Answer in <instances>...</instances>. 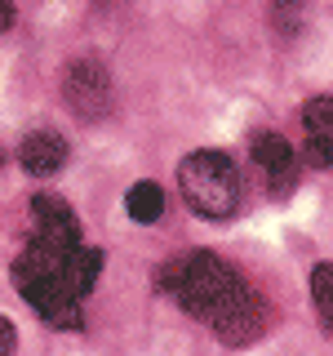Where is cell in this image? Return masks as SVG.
Listing matches in <instances>:
<instances>
[{"instance_id":"10","label":"cell","mask_w":333,"mask_h":356,"mask_svg":"<svg viewBox=\"0 0 333 356\" xmlns=\"http://www.w3.org/2000/svg\"><path fill=\"white\" fill-rule=\"evenodd\" d=\"M98 272H103V250H94V245H76L62 259V285L71 289V298H85L98 285Z\"/></svg>"},{"instance_id":"2","label":"cell","mask_w":333,"mask_h":356,"mask_svg":"<svg viewBox=\"0 0 333 356\" xmlns=\"http://www.w3.org/2000/svg\"><path fill=\"white\" fill-rule=\"evenodd\" d=\"M62 259L49 254V250H40L36 241H27L9 272H14L18 294L27 298L53 330H80V298H71V289L62 285Z\"/></svg>"},{"instance_id":"7","label":"cell","mask_w":333,"mask_h":356,"mask_svg":"<svg viewBox=\"0 0 333 356\" xmlns=\"http://www.w3.org/2000/svg\"><path fill=\"white\" fill-rule=\"evenodd\" d=\"M266 330H271V307H266L262 294H249L231 316H222L214 325V334L227 343V348H249V343H258Z\"/></svg>"},{"instance_id":"9","label":"cell","mask_w":333,"mask_h":356,"mask_svg":"<svg viewBox=\"0 0 333 356\" xmlns=\"http://www.w3.org/2000/svg\"><path fill=\"white\" fill-rule=\"evenodd\" d=\"M18 165L31 178H53L67 165V138L58 129H31L18 143Z\"/></svg>"},{"instance_id":"8","label":"cell","mask_w":333,"mask_h":356,"mask_svg":"<svg viewBox=\"0 0 333 356\" xmlns=\"http://www.w3.org/2000/svg\"><path fill=\"white\" fill-rule=\"evenodd\" d=\"M302 156L316 170H333V98H311L302 107Z\"/></svg>"},{"instance_id":"4","label":"cell","mask_w":333,"mask_h":356,"mask_svg":"<svg viewBox=\"0 0 333 356\" xmlns=\"http://www.w3.org/2000/svg\"><path fill=\"white\" fill-rule=\"evenodd\" d=\"M62 103L80 120H103L111 111V72L98 58H76L62 72Z\"/></svg>"},{"instance_id":"3","label":"cell","mask_w":333,"mask_h":356,"mask_svg":"<svg viewBox=\"0 0 333 356\" xmlns=\"http://www.w3.org/2000/svg\"><path fill=\"white\" fill-rule=\"evenodd\" d=\"M178 187L196 218L205 222H227L240 209V174L227 152H191L178 165Z\"/></svg>"},{"instance_id":"14","label":"cell","mask_w":333,"mask_h":356,"mask_svg":"<svg viewBox=\"0 0 333 356\" xmlns=\"http://www.w3.org/2000/svg\"><path fill=\"white\" fill-rule=\"evenodd\" d=\"M14 18H18L14 0H0V31H9V27H14Z\"/></svg>"},{"instance_id":"6","label":"cell","mask_w":333,"mask_h":356,"mask_svg":"<svg viewBox=\"0 0 333 356\" xmlns=\"http://www.w3.org/2000/svg\"><path fill=\"white\" fill-rule=\"evenodd\" d=\"M249 152H253V161L262 165L266 192H271L275 200H289L298 192V156H293V143H289L284 134H275V129L253 134Z\"/></svg>"},{"instance_id":"1","label":"cell","mask_w":333,"mask_h":356,"mask_svg":"<svg viewBox=\"0 0 333 356\" xmlns=\"http://www.w3.org/2000/svg\"><path fill=\"white\" fill-rule=\"evenodd\" d=\"M155 289H160L164 298H173L187 316L209 321V325H218L222 316H231V312L253 294V285L244 281L236 267L227 259H218V254H209V250L169 259L155 272Z\"/></svg>"},{"instance_id":"5","label":"cell","mask_w":333,"mask_h":356,"mask_svg":"<svg viewBox=\"0 0 333 356\" xmlns=\"http://www.w3.org/2000/svg\"><path fill=\"white\" fill-rule=\"evenodd\" d=\"M31 241L49 254H71L80 245V222H76L71 205L53 192H36L31 196Z\"/></svg>"},{"instance_id":"11","label":"cell","mask_w":333,"mask_h":356,"mask_svg":"<svg viewBox=\"0 0 333 356\" xmlns=\"http://www.w3.org/2000/svg\"><path fill=\"white\" fill-rule=\"evenodd\" d=\"M125 209H129L133 222H155L164 214V192L155 183H133L125 192Z\"/></svg>"},{"instance_id":"12","label":"cell","mask_w":333,"mask_h":356,"mask_svg":"<svg viewBox=\"0 0 333 356\" xmlns=\"http://www.w3.org/2000/svg\"><path fill=\"white\" fill-rule=\"evenodd\" d=\"M311 303H316L320 330H333V263L311 267Z\"/></svg>"},{"instance_id":"13","label":"cell","mask_w":333,"mask_h":356,"mask_svg":"<svg viewBox=\"0 0 333 356\" xmlns=\"http://www.w3.org/2000/svg\"><path fill=\"white\" fill-rule=\"evenodd\" d=\"M14 348H18V330H14V321L0 312V356H9Z\"/></svg>"}]
</instances>
